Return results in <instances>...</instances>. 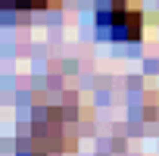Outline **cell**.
<instances>
[{
  "instance_id": "6da1fadb",
  "label": "cell",
  "mask_w": 159,
  "mask_h": 156,
  "mask_svg": "<svg viewBox=\"0 0 159 156\" xmlns=\"http://www.w3.org/2000/svg\"><path fill=\"white\" fill-rule=\"evenodd\" d=\"M97 31L109 41H137L143 31L140 0H97Z\"/></svg>"
},
{
  "instance_id": "7a4b0ae2",
  "label": "cell",
  "mask_w": 159,
  "mask_h": 156,
  "mask_svg": "<svg viewBox=\"0 0 159 156\" xmlns=\"http://www.w3.org/2000/svg\"><path fill=\"white\" fill-rule=\"evenodd\" d=\"M62 0H0V10H19V13H38V10H59Z\"/></svg>"
}]
</instances>
